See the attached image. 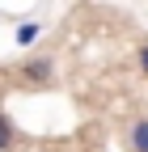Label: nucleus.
I'll list each match as a JSON object with an SVG mask.
<instances>
[{"instance_id":"7ed1b4c3","label":"nucleus","mask_w":148,"mask_h":152,"mask_svg":"<svg viewBox=\"0 0 148 152\" xmlns=\"http://www.w3.org/2000/svg\"><path fill=\"white\" fill-rule=\"evenodd\" d=\"M42 30H47V21H34V17H26V21L13 30V42H17V47H30V42H34V38H38Z\"/></svg>"},{"instance_id":"39448f33","label":"nucleus","mask_w":148,"mask_h":152,"mask_svg":"<svg viewBox=\"0 0 148 152\" xmlns=\"http://www.w3.org/2000/svg\"><path fill=\"white\" fill-rule=\"evenodd\" d=\"M136 64H140V72H144V76H148V42H144V47H140V51H136Z\"/></svg>"},{"instance_id":"20e7f679","label":"nucleus","mask_w":148,"mask_h":152,"mask_svg":"<svg viewBox=\"0 0 148 152\" xmlns=\"http://www.w3.org/2000/svg\"><path fill=\"white\" fill-rule=\"evenodd\" d=\"M13 144H17V123L0 110V152H13Z\"/></svg>"},{"instance_id":"f257e3e1","label":"nucleus","mask_w":148,"mask_h":152,"mask_svg":"<svg viewBox=\"0 0 148 152\" xmlns=\"http://www.w3.org/2000/svg\"><path fill=\"white\" fill-rule=\"evenodd\" d=\"M17 85H21L26 93H38V89H51L55 85V59L51 55H30V59H21L13 68Z\"/></svg>"},{"instance_id":"f03ea898","label":"nucleus","mask_w":148,"mask_h":152,"mask_svg":"<svg viewBox=\"0 0 148 152\" xmlns=\"http://www.w3.org/2000/svg\"><path fill=\"white\" fill-rule=\"evenodd\" d=\"M127 152H148V114L127 123Z\"/></svg>"}]
</instances>
